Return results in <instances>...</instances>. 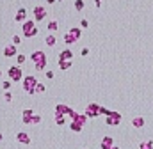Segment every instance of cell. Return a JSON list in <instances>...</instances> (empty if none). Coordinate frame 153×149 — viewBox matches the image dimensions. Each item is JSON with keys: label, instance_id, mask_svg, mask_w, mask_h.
I'll list each match as a JSON object with an SVG mask.
<instances>
[{"label": "cell", "instance_id": "3957f363", "mask_svg": "<svg viewBox=\"0 0 153 149\" xmlns=\"http://www.w3.org/2000/svg\"><path fill=\"white\" fill-rule=\"evenodd\" d=\"M7 74L11 77V80H13V82H20V80H22V77H23V74H22V69H20L18 66H13L11 69L7 71Z\"/></svg>", "mask_w": 153, "mask_h": 149}, {"label": "cell", "instance_id": "30bf717a", "mask_svg": "<svg viewBox=\"0 0 153 149\" xmlns=\"http://www.w3.org/2000/svg\"><path fill=\"white\" fill-rule=\"evenodd\" d=\"M132 124H134V128H142L144 126V119H142V117H135V119L132 121Z\"/></svg>", "mask_w": 153, "mask_h": 149}, {"label": "cell", "instance_id": "484cf974", "mask_svg": "<svg viewBox=\"0 0 153 149\" xmlns=\"http://www.w3.org/2000/svg\"><path fill=\"white\" fill-rule=\"evenodd\" d=\"M2 138H4V137H2V133H0V140H2Z\"/></svg>", "mask_w": 153, "mask_h": 149}, {"label": "cell", "instance_id": "52a82bcc", "mask_svg": "<svg viewBox=\"0 0 153 149\" xmlns=\"http://www.w3.org/2000/svg\"><path fill=\"white\" fill-rule=\"evenodd\" d=\"M95 114H100V106H96L95 103H91L89 108H87V117L89 115H95Z\"/></svg>", "mask_w": 153, "mask_h": 149}, {"label": "cell", "instance_id": "9c48e42d", "mask_svg": "<svg viewBox=\"0 0 153 149\" xmlns=\"http://www.w3.org/2000/svg\"><path fill=\"white\" fill-rule=\"evenodd\" d=\"M4 55H5V57H13V55H16V48H14V46H7V48L4 50Z\"/></svg>", "mask_w": 153, "mask_h": 149}, {"label": "cell", "instance_id": "4fadbf2b", "mask_svg": "<svg viewBox=\"0 0 153 149\" xmlns=\"http://www.w3.org/2000/svg\"><path fill=\"white\" fill-rule=\"evenodd\" d=\"M69 128H71L73 131H80V130H82V124H80L78 121H75V123H71V124H69Z\"/></svg>", "mask_w": 153, "mask_h": 149}, {"label": "cell", "instance_id": "5b68a950", "mask_svg": "<svg viewBox=\"0 0 153 149\" xmlns=\"http://www.w3.org/2000/svg\"><path fill=\"white\" fill-rule=\"evenodd\" d=\"M23 30H25V36L27 37H32V36H36V28L32 27V23H25V27H23Z\"/></svg>", "mask_w": 153, "mask_h": 149}, {"label": "cell", "instance_id": "8992f818", "mask_svg": "<svg viewBox=\"0 0 153 149\" xmlns=\"http://www.w3.org/2000/svg\"><path fill=\"white\" fill-rule=\"evenodd\" d=\"M32 115H34V112L32 110H30V108H27V110H23V123L25 124H30V123H32Z\"/></svg>", "mask_w": 153, "mask_h": 149}, {"label": "cell", "instance_id": "44dd1931", "mask_svg": "<svg viewBox=\"0 0 153 149\" xmlns=\"http://www.w3.org/2000/svg\"><path fill=\"white\" fill-rule=\"evenodd\" d=\"M2 87H4V91H7L9 87H11V82H4V83H2Z\"/></svg>", "mask_w": 153, "mask_h": 149}, {"label": "cell", "instance_id": "8fae6325", "mask_svg": "<svg viewBox=\"0 0 153 149\" xmlns=\"http://www.w3.org/2000/svg\"><path fill=\"white\" fill-rule=\"evenodd\" d=\"M71 57H73V53H71L69 50H64L63 53H61V60H71Z\"/></svg>", "mask_w": 153, "mask_h": 149}, {"label": "cell", "instance_id": "5bb4252c", "mask_svg": "<svg viewBox=\"0 0 153 149\" xmlns=\"http://www.w3.org/2000/svg\"><path fill=\"white\" fill-rule=\"evenodd\" d=\"M59 66H61V69H68V68L71 66V62H69V60H61Z\"/></svg>", "mask_w": 153, "mask_h": 149}, {"label": "cell", "instance_id": "d4e9b609", "mask_svg": "<svg viewBox=\"0 0 153 149\" xmlns=\"http://www.w3.org/2000/svg\"><path fill=\"white\" fill-rule=\"evenodd\" d=\"M107 149H119V147H118L116 144H112V146H110V147H107Z\"/></svg>", "mask_w": 153, "mask_h": 149}, {"label": "cell", "instance_id": "603a6c76", "mask_svg": "<svg viewBox=\"0 0 153 149\" xmlns=\"http://www.w3.org/2000/svg\"><path fill=\"white\" fill-rule=\"evenodd\" d=\"M18 62H20V64L25 62V55H18Z\"/></svg>", "mask_w": 153, "mask_h": 149}, {"label": "cell", "instance_id": "d6986e66", "mask_svg": "<svg viewBox=\"0 0 153 149\" xmlns=\"http://www.w3.org/2000/svg\"><path fill=\"white\" fill-rule=\"evenodd\" d=\"M75 5H77V9L80 11V9L84 7V2H82V0H77V4H75Z\"/></svg>", "mask_w": 153, "mask_h": 149}, {"label": "cell", "instance_id": "6da1fadb", "mask_svg": "<svg viewBox=\"0 0 153 149\" xmlns=\"http://www.w3.org/2000/svg\"><path fill=\"white\" fill-rule=\"evenodd\" d=\"M32 60L36 62V69L37 71L45 69V66H46V55H45L43 51H34L32 53Z\"/></svg>", "mask_w": 153, "mask_h": 149}, {"label": "cell", "instance_id": "9a60e30c", "mask_svg": "<svg viewBox=\"0 0 153 149\" xmlns=\"http://www.w3.org/2000/svg\"><path fill=\"white\" fill-rule=\"evenodd\" d=\"M46 45H48V46H54V45H55V37H54V36H48V37H46Z\"/></svg>", "mask_w": 153, "mask_h": 149}, {"label": "cell", "instance_id": "ac0fdd59", "mask_svg": "<svg viewBox=\"0 0 153 149\" xmlns=\"http://www.w3.org/2000/svg\"><path fill=\"white\" fill-rule=\"evenodd\" d=\"M69 34H71V36H73V37L77 39V37L80 36V30H78V28H71V32H69Z\"/></svg>", "mask_w": 153, "mask_h": 149}, {"label": "cell", "instance_id": "7c38bea8", "mask_svg": "<svg viewBox=\"0 0 153 149\" xmlns=\"http://www.w3.org/2000/svg\"><path fill=\"white\" fill-rule=\"evenodd\" d=\"M139 149H153V142H151V140L141 142V144H139Z\"/></svg>", "mask_w": 153, "mask_h": 149}, {"label": "cell", "instance_id": "277c9868", "mask_svg": "<svg viewBox=\"0 0 153 149\" xmlns=\"http://www.w3.org/2000/svg\"><path fill=\"white\" fill-rule=\"evenodd\" d=\"M16 140H18L20 144H25V146H29V144H30V137H29L25 131H20V133H16Z\"/></svg>", "mask_w": 153, "mask_h": 149}, {"label": "cell", "instance_id": "7402d4cb", "mask_svg": "<svg viewBox=\"0 0 153 149\" xmlns=\"http://www.w3.org/2000/svg\"><path fill=\"white\" fill-rule=\"evenodd\" d=\"M4 98H5V101H11V100H13V96H11V92H5Z\"/></svg>", "mask_w": 153, "mask_h": 149}, {"label": "cell", "instance_id": "ba28073f", "mask_svg": "<svg viewBox=\"0 0 153 149\" xmlns=\"http://www.w3.org/2000/svg\"><path fill=\"white\" fill-rule=\"evenodd\" d=\"M112 144H114V140H112V137H105L103 140H101V149H107V147H110Z\"/></svg>", "mask_w": 153, "mask_h": 149}, {"label": "cell", "instance_id": "e0dca14e", "mask_svg": "<svg viewBox=\"0 0 153 149\" xmlns=\"http://www.w3.org/2000/svg\"><path fill=\"white\" fill-rule=\"evenodd\" d=\"M34 92H45V85L43 83H36V91Z\"/></svg>", "mask_w": 153, "mask_h": 149}, {"label": "cell", "instance_id": "cb8c5ba5", "mask_svg": "<svg viewBox=\"0 0 153 149\" xmlns=\"http://www.w3.org/2000/svg\"><path fill=\"white\" fill-rule=\"evenodd\" d=\"M46 78L52 80V78H54V73H52V71H48V73H46Z\"/></svg>", "mask_w": 153, "mask_h": 149}, {"label": "cell", "instance_id": "ffe728a7", "mask_svg": "<svg viewBox=\"0 0 153 149\" xmlns=\"http://www.w3.org/2000/svg\"><path fill=\"white\" fill-rule=\"evenodd\" d=\"M48 28H50V30H57V23H55V21H52V23L48 25Z\"/></svg>", "mask_w": 153, "mask_h": 149}, {"label": "cell", "instance_id": "7a4b0ae2", "mask_svg": "<svg viewBox=\"0 0 153 149\" xmlns=\"http://www.w3.org/2000/svg\"><path fill=\"white\" fill-rule=\"evenodd\" d=\"M36 78L34 77H27L25 80H23V89H25V92H29V94H34V91H36Z\"/></svg>", "mask_w": 153, "mask_h": 149}, {"label": "cell", "instance_id": "4316f807", "mask_svg": "<svg viewBox=\"0 0 153 149\" xmlns=\"http://www.w3.org/2000/svg\"><path fill=\"white\" fill-rule=\"evenodd\" d=\"M0 78H2V71H0Z\"/></svg>", "mask_w": 153, "mask_h": 149}, {"label": "cell", "instance_id": "2e32d148", "mask_svg": "<svg viewBox=\"0 0 153 149\" xmlns=\"http://www.w3.org/2000/svg\"><path fill=\"white\" fill-rule=\"evenodd\" d=\"M39 123H41V115H32V123H30V124H39Z\"/></svg>", "mask_w": 153, "mask_h": 149}]
</instances>
